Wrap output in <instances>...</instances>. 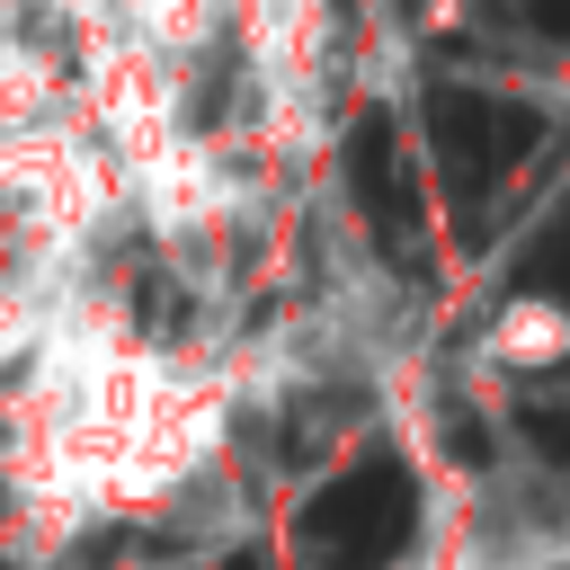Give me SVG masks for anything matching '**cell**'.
Returning a JSON list of instances; mask_svg holds the SVG:
<instances>
[{"instance_id":"obj_2","label":"cell","mask_w":570,"mask_h":570,"mask_svg":"<svg viewBox=\"0 0 570 570\" xmlns=\"http://www.w3.org/2000/svg\"><path fill=\"white\" fill-rule=\"evenodd\" d=\"M428 142H436V169L463 205H481L534 142H543V116L517 107V98H481V89H428Z\"/></svg>"},{"instance_id":"obj_5","label":"cell","mask_w":570,"mask_h":570,"mask_svg":"<svg viewBox=\"0 0 570 570\" xmlns=\"http://www.w3.org/2000/svg\"><path fill=\"white\" fill-rule=\"evenodd\" d=\"M517 27H534V36H561L570 45V0H499Z\"/></svg>"},{"instance_id":"obj_3","label":"cell","mask_w":570,"mask_h":570,"mask_svg":"<svg viewBox=\"0 0 570 570\" xmlns=\"http://www.w3.org/2000/svg\"><path fill=\"white\" fill-rule=\"evenodd\" d=\"M347 187H356V214L365 232L419 267V178H410V151L392 134V116H356L347 125Z\"/></svg>"},{"instance_id":"obj_1","label":"cell","mask_w":570,"mask_h":570,"mask_svg":"<svg viewBox=\"0 0 570 570\" xmlns=\"http://www.w3.org/2000/svg\"><path fill=\"white\" fill-rule=\"evenodd\" d=\"M419 534V481L401 454H365L303 508V561L312 570H392Z\"/></svg>"},{"instance_id":"obj_6","label":"cell","mask_w":570,"mask_h":570,"mask_svg":"<svg viewBox=\"0 0 570 570\" xmlns=\"http://www.w3.org/2000/svg\"><path fill=\"white\" fill-rule=\"evenodd\" d=\"M223 570H267V561H258V552H240V561H223Z\"/></svg>"},{"instance_id":"obj_4","label":"cell","mask_w":570,"mask_h":570,"mask_svg":"<svg viewBox=\"0 0 570 570\" xmlns=\"http://www.w3.org/2000/svg\"><path fill=\"white\" fill-rule=\"evenodd\" d=\"M525 436H534V454H543V463H561V472H570V410H525Z\"/></svg>"}]
</instances>
